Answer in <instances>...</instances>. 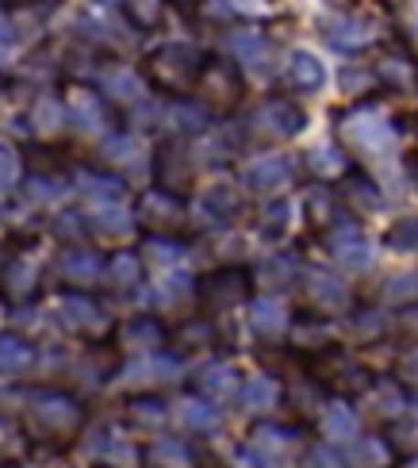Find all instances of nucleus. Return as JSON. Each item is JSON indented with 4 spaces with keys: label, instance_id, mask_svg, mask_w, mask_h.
<instances>
[{
    "label": "nucleus",
    "instance_id": "f257e3e1",
    "mask_svg": "<svg viewBox=\"0 0 418 468\" xmlns=\"http://www.w3.org/2000/svg\"><path fill=\"white\" fill-rule=\"evenodd\" d=\"M146 77H150L154 89H162V92H181V89L196 85V81L204 77V58L196 54L192 47L173 43V47H162V50L150 54Z\"/></svg>",
    "mask_w": 418,
    "mask_h": 468
},
{
    "label": "nucleus",
    "instance_id": "f03ea898",
    "mask_svg": "<svg viewBox=\"0 0 418 468\" xmlns=\"http://www.w3.org/2000/svg\"><path fill=\"white\" fill-rule=\"evenodd\" d=\"M27 411H31L35 426H38L43 434H58V431L70 434V426L77 422V407H73L66 396H54V392H38V396L27 403Z\"/></svg>",
    "mask_w": 418,
    "mask_h": 468
},
{
    "label": "nucleus",
    "instance_id": "7ed1b4c3",
    "mask_svg": "<svg viewBox=\"0 0 418 468\" xmlns=\"http://www.w3.org/2000/svg\"><path fill=\"white\" fill-rule=\"evenodd\" d=\"M253 123L262 127L265 134H273V139H288V134H295L304 127V112L295 108L292 101H269L262 112L253 115Z\"/></svg>",
    "mask_w": 418,
    "mask_h": 468
},
{
    "label": "nucleus",
    "instance_id": "20e7f679",
    "mask_svg": "<svg viewBox=\"0 0 418 468\" xmlns=\"http://www.w3.org/2000/svg\"><path fill=\"white\" fill-rule=\"evenodd\" d=\"M246 292H250V281H246V272H215V277L204 281V300L211 307H238L246 300Z\"/></svg>",
    "mask_w": 418,
    "mask_h": 468
},
{
    "label": "nucleus",
    "instance_id": "39448f33",
    "mask_svg": "<svg viewBox=\"0 0 418 468\" xmlns=\"http://www.w3.org/2000/svg\"><path fill=\"white\" fill-rule=\"evenodd\" d=\"M304 292H307V300L315 307H342L349 300V288L334 277V272L327 269H307V277H304Z\"/></svg>",
    "mask_w": 418,
    "mask_h": 468
},
{
    "label": "nucleus",
    "instance_id": "423d86ee",
    "mask_svg": "<svg viewBox=\"0 0 418 468\" xmlns=\"http://www.w3.org/2000/svg\"><path fill=\"white\" fill-rule=\"evenodd\" d=\"M246 185L257 188V192H281L284 185H292V169H288L284 158L269 154V158H262L257 165L246 169Z\"/></svg>",
    "mask_w": 418,
    "mask_h": 468
},
{
    "label": "nucleus",
    "instance_id": "0eeeda50",
    "mask_svg": "<svg viewBox=\"0 0 418 468\" xmlns=\"http://www.w3.org/2000/svg\"><path fill=\"white\" fill-rule=\"evenodd\" d=\"M327 38L334 47H342V50H353V47H365L372 31L365 19H357V16H334L330 24H327Z\"/></svg>",
    "mask_w": 418,
    "mask_h": 468
},
{
    "label": "nucleus",
    "instance_id": "6e6552de",
    "mask_svg": "<svg viewBox=\"0 0 418 468\" xmlns=\"http://www.w3.org/2000/svg\"><path fill=\"white\" fill-rule=\"evenodd\" d=\"M58 265H62V272H66V281H70V284H85V281H96V277H101V258H96V253H89V250H81V246L66 250Z\"/></svg>",
    "mask_w": 418,
    "mask_h": 468
},
{
    "label": "nucleus",
    "instance_id": "1a4fd4ad",
    "mask_svg": "<svg viewBox=\"0 0 418 468\" xmlns=\"http://www.w3.org/2000/svg\"><path fill=\"white\" fill-rule=\"evenodd\" d=\"M391 127L384 123V120H376V115H361V120H353L349 123V139L357 143V146H365V150H384L388 143H391Z\"/></svg>",
    "mask_w": 418,
    "mask_h": 468
},
{
    "label": "nucleus",
    "instance_id": "9d476101",
    "mask_svg": "<svg viewBox=\"0 0 418 468\" xmlns=\"http://www.w3.org/2000/svg\"><path fill=\"white\" fill-rule=\"evenodd\" d=\"M143 207H146V211H154V230H162V234L177 230V227H181V219H185L181 204H177V200L169 197V192H150Z\"/></svg>",
    "mask_w": 418,
    "mask_h": 468
},
{
    "label": "nucleus",
    "instance_id": "9b49d317",
    "mask_svg": "<svg viewBox=\"0 0 418 468\" xmlns=\"http://www.w3.org/2000/svg\"><path fill=\"white\" fill-rule=\"evenodd\" d=\"M323 426H327V434H330V438H338V441L353 438V434H357V415H353V407H346L342 399H334V403L327 407Z\"/></svg>",
    "mask_w": 418,
    "mask_h": 468
},
{
    "label": "nucleus",
    "instance_id": "f8f14e48",
    "mask_svg": "<svg viewBox=\"0 0 418 468\" xmlns=\"http://www.w3.org/2000/svg\"><path fill=\"white\" fill-rule=\"evenodd\" d=\"M31 361V346L19 338V335H0V368L5 373H19V368H27Z\"/></svg>",
    "mask_w": 418,
    "mask_h": 468
},
{
    "label": "nucleus",
    "instance_id": "ddd939ff",
    "mask_svg": "<svg viewBox=\"0 0 418 468\" xmlns=\"http://www.w3.org/2000/svg\"><path fill=\"white\" fill-rule=\"evenodd\" d=\"M288 69H292V81L295 85H300V89H318V85H323L327 81V73H323V66H318L315 62V58L311 54H292V62H288Z\"/></svg>",
    "mask_w": 418,
    "mask_h": 468
},
{
    "label": "nucleus",
    "instance_id": "4468645a",
    "mask_svg": "<svg viewBox=\"0 0 418 468\" xmlns=\"http://www.w3.org/2000/svg\"><path fill=\"white\" fill-rule=\"evenodd\" d=\"M234 50H238V58H242L246 66H265V58L273 54V47H269L257 31H242V35H234Z\"/></svg>",
    "mask_w": 418,
    "mask_h": 468
},
{
    "label": "nucleus",
    "instance_id": "2eb2a0df",
    "mask_svg": "<svg viewBox=\"0 0 418 468\" xmlns=\"http://www.w3.org/2000/svg\"><path fill=\"white\" fill-rule=\"evenodd\" d=\"M334 258L342 261V265H349V269H365L369 265V242H361L357 234H342V239L334 242Z\"/></svg>",
    "mask_w": 418,
    "mask_h": 468
},
{
    "label": "nucleus",
    "instance_id": "dca6fc26",
    "mask_svg": "<svg viewBox=\"0 0 418 468\" xmlns=\"http://www.w3.org/2000/svg\"><path fill=\"white\" fill-rule=\"evenodd\" d=\"M292 445V434L281 431V426H262L253 438V450L262 453V457H284V450Z\"/></svg>",
    "mask_w": 418,
    "mask_h": 468
},
{
    "label": "nucleus",
    "instance_id": "f3484780",
    "mask_svg": "<svg viewBox=\"0 0 418 468\" xmlns=\"http://www.w3.org/2000/svg\"><path fill=\"white\" fill-rule=\"evenodd\" d=\"M253 326L262 330V335H281L284 330V311L276 303H257L253 307Z\"/></svg>",
    "mask_w": 418,
    "mask_h": 468
},
{
    "label": "nucleus",
    "instance_id": "a211bd4d",
    "mask_svg": "<svg viewBox=\"0 0 418 468\" xmlns=\"http://www.w3.org/2000/svg\"><path fill=\"white\" fill-rule=\"evenodd\" d=\"M177 411H181V419H185L188 426H196V431H200V426H211V422H215L211 403H204V399H185L181 407H177Z\"/></svg>",
    "mask_w": 418,
    "mask_h": 468
},
{
    "label": "nucleus",
    "instance_id": "6ab92c4d",
    "mask_svg": "<svg viewBox=\"0 0 418 468\" xmlns=\"http://www.w3.org/2000/svg\"><path fill=\"white\" fill-rule=\"evenodd\" d=\"M242 399L250 403V407H269L273 399H276V384L273 380H250L246 388H242Z\"/></svg>",
    "mask_w": 418,
    "mask_h": 468
},
{
    "label": "nucleus",
    "instance_id": "aec40b11",
    "mask_svg": "<svg viewBox=\"0 0 418 468\" xmlns=\"http://www.w3.org/2000/svg\"><path fill=\"white\" fill-rule=\"evenodd\" d=\"M150 457L157 464H181L188 457V450H185L181 441H162V445H154V450H150Z\"/></svg>",
    "mask_w": 418,
    "mask_h": 468
},
{
    "label": "nucleus",
    "instance_id": "412c9836",
    "mask_svg": "<svg viewBox=\"0 0 418 468\" xmlns=\"http://www.w3.org/2000/svg\"><path fill=\"white\" fill-rule=\"evenodd\" d=\"M31 120L38 123V127H54L50 120H62V108H58V96H43V101L35 104V112H31Z\"/></svg>",
    "mask_w": 418,
    "mask_h": 468
},
{
    "label": "nucleus",
    "instance_id": "4be33fe9",
    "mask_svg": "<svg viewBox=\"0 0 418 468\" xmlns=\"http://www.w3.org/2000/svg\"><path fill=\"white\" fill-rule=\"evenodd\" d=\"M123 8L138 19V24H154V19H157V8H162V5H157V0H123Z\"/></svg>",
    "mask_w": 418,
    "mask_h": 468
},
{
    "label": "nucleus",
    "instance_id": "5701e85b",
    "mask_svg": "<svg viewBox=\"0 0 418 468\" xmlns=\"http://www.w3.org/2000/svg\"><path fill=\"white\" fill-rule=\"evenodd\" d=\"M62 315H66L70 323H77V326H85V323L96 319V311H92V303H85V300H70V303L62 307Z\"/></svg>",
    "mask_w": 418,
    "mask_h": 468
},
{
    "label": "nucleus",
    "instance_id": "b1692460",
    "mask_svg": "<svg viewBox=\"0 0 418 468\" xmlns=\"http://www.w3.org/2000/svg\"><path fill=\"white\" fill-rule=\"evenodd\" d=\"M388 296H391V300L418 296V277H414V272H403V281H391V284H388Z\"/></svg>",
    "mask_w": 418,
    "mask_h": 468
},
{
    "label": "nucleus",
    "instance_id": "393cba45",
    "mask_svg": "<svg viewBox=\"0 0 418 468\" xmlns=\"http://www.w3.org/2000/svg\"><path fill=\"white\" fill-rule=\"evenodd\" d=\"M204 388L208 392H223V388H234V377L227 373V368H215V373L204 377Z\"/></svg>",
    "mask_w": 418,
    "mask_h": 468
},
{
    "label": "nucleus",
    "instance_id": "a878e982",
    "mask_svg": "<svg viewBox=\"0 0 418 468\" xmlns=\"http://www.w3.org/2000/svg\"><path fill=\"white\" fill-rule=\"evenodd\" d=\"M8 177H12V165H8L5 154H0V181H8Z\"/></svg>",
    "mask_w": 418,
    "mask_h": 468
},
{
    "label": "nucleus",
    "instance_id": "bb28decb",
    "mask_svg": "<svg viewBox=\"0 0 418 468\" xmlns=\"http://www.w3.org/2000/svg\"><path fill=\"white\" fill-rule=\"evenodd\" d=\"M104 5H112V0H104Z\"/></svg>",
    "mask_w": 418,
    "mask_h": 468
}]
</instances>
